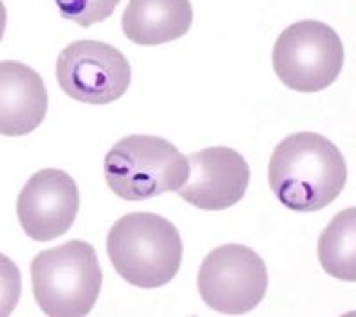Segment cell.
<instances>
[{
    "label": "cell",
    "mask_w": 356,
    "mask_h": 317,
    "mask_svg": "<svg viewBox=\"0 0 356 317\" xmlns=\"http://www.w3.org/2000/svg\"><path fill=\"white\" fill-rule=\"evenodd\" d=\"M348 180L342 152L321 134L298 132L280 143L269 163V186L280 204L316 212L333 204Z\"/></svg>",
    "instance_id": "6da1fadb"
},
{
    "label": "cell",
    "mask_w": 356,
    "mask_h": 317,
    "mask_svg": "<svg viewBox=\"0 0 356 317\" xmlns=\"http://www.w3.org/2000/svg\"><path fill=\"white\" fill-rule=\"evenodd\" d=\"M113 268L139 289H159L177 277L182 237L171 221L152 212H132L116 221L107 236Z\"/></svg>",
    "instance_id": "7a4b0ae2"
},
{
    "label": "cell",
    "mask_w": 356,
    "mask_h": 317,
    "mask_svg": "<svg viewBox=\"0 0 356 317\" xmlns=\"http://www.w3.org/2000/svg\"><path fill=\"white\" fill-rule=\"evenodd\" d=\"M33 293L41 312L81 317L93 310L102 289V268L95 248L73 239L40 252L31 262Z\"/></svg>",
    "instance_id": "3957f363"
},
{
    "label": "cell",
    "mask_w": 356,
    "mask_h": 317,
    "mask_svg": "<svg viewBox=\"0 0 356 317\" xmlns=\"http://www.w3.org/2000/svg\"><path fill=\"white\" fill-rule=\"evenodd\" d=\"M104 173L114 195L141 202L178 191L189 179V158L166 139L134 134L111 148Z\"/></svg>",
    "instance_id": "277c9868"
},
{
    "label": "cell",
    "mask_w": 356,
    "mask_h": 317,
    "mask_svg": "<svg viewBox=\"0 0 356 317\" xmlns=\"http://www.w3.org/2000/svg\"><path fill=\"white\" fill-rule=\"evenodd\" d=\"M344 66V45L330 25L303 20L289 25L273 49V68L287 88L317 93L337 81Z\"/></svg>",
    "instance_id": "5b68a950"
},
{
    "label": "cell",
    "mask_w": 356,
    "mask_h": 317,
    "mask_svg": "<svg viewBox=\"0 0 356 317\" xmlns=\"http://www.w3.org/2000/svg\"><path fill=\"white\" fill-rule=\"evenodd\" d=\"M267 268L262 257L243 244H225L203 259L198 291L212 310L243 316L260 305L267 291Z\"/></svg>",
    "instance_id": "8992f818"
},
{
    "label": "cell",
    "mask_w": 356,
    "mask_h": 317,
    "mask_svg": "<svg viewBox=\"0 0 356 317\" xmlns=\"http://www.w3.org/2000/svg\"><path fill=\"white\" fill-rule=\"evenodd\" d=\"M56 77L70 98L91 106L116 102L129 90L132 70L122 52L109 43L73 41L59 54Z\"/></svg>",
    "instance_id": "52a82bcc"
},
{
    "label": "cell",
    "mask_w": 356,
    "mask_h": 317,
    "mask_svg": "<svg viewBox=\"0 0 356 317\" xmlns=\"http://www.w3.org/2000/svg\"><path fill=\"white\" fill-rule=\"evenodd\" d=\"M81 196L75 180L61 170L34 173L17 202L18 220L31 239L52 241L65 236L79 214Z\"/></svg>",
    "instance_id": "ba28073f"
},
{
    "label": "cell",
    "mask_w": 356,
    "mask_h": 317,
    "mask_svg": "<svg viewBox=\"0 0 356 317\" xmlns=\"http://www.w3.org/2000/svg\"><path fill=\"white\" fill-rule=\"evenodd\" d=\"M250 166L239 152L212 147L189 155V179L178 189L180 198L202 211H225L244 198Z\"/></svg>",
    "instance_id": "9c48e42d"
},
{
    "label": "cell",
    "mask_w": 356,
    "mask_h": 317,
    "mask_svg": "<svg viewBox=\"0 0 356 317\" xmlns=\"http://www.w3.org/2000/svg\"><path fill=\"white\" fill-rule=\"evenodd\" d=\"M47 109L49 95L36 70L18 61L0 63V134H31L41 125Z\"/></svg>",
    "instance_id": "30bf717a"
},
{
    "label": "cell",
    "mask_w": 356,
    "mask_h": 317,
    "mask_svg": "<svg viewBox=\"0 0 356 317\" xmlns=\"http://www.w3.org/2000/svg\"><path fill=\"white\" fill-rule=\"evenodd\" d=\"M193 24L189 0H129L122 17L123 34L143 47L164 45L187 34Z\"/></svg>",
    "instance_id": "8fae6325"
},
{
    "label": "cell",
    "mask_w": 356,
    "mask_h": 317,
    "mask_svg": "<svg viewBox=\"0 0 356 317\" xmlns=\"http://www.w3.org/2000/svg\"><path fill=\"white\" fill-rule=\"evenodd\" d=\"M317 255L330 277L356 282V207L339 212L324 228Z\"/></svg>",
    "instance_id": "7c38bea8"
},
{
    "label": "cell",
    "mask_w": 356,
    "mask_h": 317,
    "mask_svg": "<svg viewBox=\"0 0 356 317\" xmlns=\"http://www.w3.org/2000/svg\"><path fill=\"white\" fill-rule=\"evenodd\" d=\"M56 4L63 18L86 29L107 20L120 0H56Z\"/></svg>",
    "instance_id": "4fadbf2b"
},
{
    "label": "cell",
    "mask_w": 356,
    "mask_h": 317,
    "mask_svg": "<svg viewBox=\"0 0 356 317\" xmlns=\"http://www.w3.org/2000/svg\"><path fill=\"white\" fill-rule=\"evenodd\" d=\"M22 296V275L15 262L0 253V317L11 316Z\"/></svg>",
    "instance_id": "5bb4252c"
},
{
    "label": "cell",
    "mask_w": 356,
    "mask_h": 317,
    "mask_svg": "<svg viewBox=\"0 0 356 317\" xmlns=\"http://www.w3.org/2000/svg\"><path fill=\"white\" fill-rule=\"evenodd\" d=\"M6 25H8V13H6L4 2L0 0V41H2V38H4Z\"/></svg>",
    "instance_id": "9a60e30c"
}]
</instances>
